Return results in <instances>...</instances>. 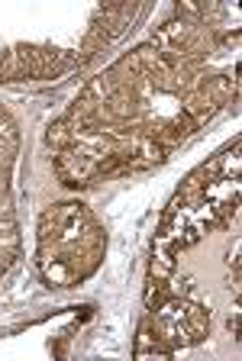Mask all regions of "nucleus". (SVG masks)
Masks as SVG:
<instances>
[{
	"label": "nucleus",
	"mask_w": 242,
	"mask_h": 361,
	"mask_svg": "<svg viewBox=\"0 0 242 361\" xmlns=\"http://www.w3.org/2000/svg\"><path fill=\"white\" fill-rule=\"evenodd\" d=\"M181 310H184V332H188L190 342H200V338L210 336V310L197 307V303L181 307Z\"/></svg>",
	"instance_id": "1"
},
{
	"label": "nucleus",
	"mask_w": 242,
	"mask_h": 361,
	"mask_svg": "<svg viewBox=\"0 0 242 361\" xmlns=\"http://www.w3.org/2000/svg\"><path fill=\"white\" fill-rule=\"evenodd\" d=\"M174 293L171 287L165 284V278H149V284H145V307L155 313V310L168 307V300H171Z\"/></svg>",
	"instance_id": "3"
},
{
	"label": "nucleus",
	"mask_w": 242,
	"mask_h": 361,
	"mask_svg": "<svg viewBox=\"0 0 242 361\" xmlns=\"http://www.w3.org/2000/svg\"><path fill=\"white\" fill-rule=\"evenodd\" d=\"M46 142L52 145L55 152H65V149H71V145H78V135H75V129L68 126V120H59L49 126Z\"/></svg>",
	"instance_id": "2"
}]
</instances>
